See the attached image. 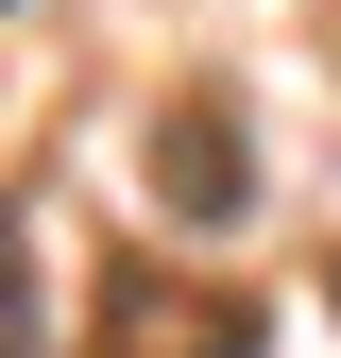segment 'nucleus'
<instances>
[{
  "mask_svg": "<svg viewBox=\"0 0 341 358\" xmlns=\"http://www.w3.org/2000/svg\"><path fill=\"white\" fill-rule=\"evenodd\" d=\"M154 188L188 222H256V154H239V103H222V85H188V120L154 137Z\"/></svg>",
  "mask_w": 341,
  "mask_h": 358,
  "instance_id": "nucleus-2",
  "label": "nucleus"
},
{
  "mask_svg": "<svg viewBox=\"0 0 341 358\" xmlns=\"http://www.w3.org/2000/svg\"><path fill=\"white\" fill-rule=\"evenodd\" d=\"M273 324H256L239 290H170V273H119L103 290V358H256Z\"/></svg>",
  "mask_w": 341,
  "mask_h": 358,
  "instance_id": "nucleus-1",
  "label": "nucleus"
},
{
  "mask_svg": "<svg viewBox=\"0 0 341 358\" xmlns=\"http://www.w3.org/2000/svg\"><path fill=\"white\" fill-rule=\"evenodd\" d=\"M0 358H34V205H0Z\"/></svg>",
  "mask_w": 341,
  "mask_h": 358,
  "instance_id": "nucleus-3",
  "label": "nucleus"
}]
</instances>
